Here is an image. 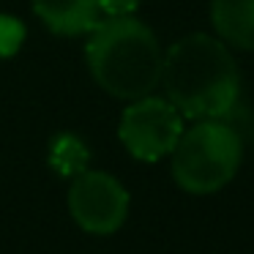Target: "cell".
<instances>
[{"label": "cell", "mask_w": 254, "mask_h": 254, "mask_svg": "<svg viewBox=\"0 0 254 254\" xmlns=\"http://www.w3.org/2000/svg\"><path fill=\"white\" fill-rule=\"evenodd\" d=\"M137 6L139 0H99L101 14H107V17H128Z\"/></svg>", "instance_id": "30bf717a"}, {"label": "cell", "mask_w": 254, "mask_h": 254, "mask_svg": "<svg viewBox=\"0 0 254 254\" xmlns=\"http://www.w3.org/2000/svg\"><path fill=\"white\" fill-rule=\"evenodd\" d=\"M210 22L227 44L254 50V0H213Z\"/></svg>", "instance_id": "52a82bcc"}, {"label": "cell", "mask_w": 254, "mask_h": 254, "mask_svg": "<svg viewBox=\"0 0 254 254\" xmlns=\"http://www.w3.org/2000/svg\"><path fill=\"white\" fill-rule=\"evenodd\" d=\"M161 85L183 118H227L241 96V74L232 52L208 33L172 44L161 63Z\"/></svg>", "instance_id": "6da1fadb"}, {"label": "cell", "mask_w": 254, "mask_h": 254, "mask_svg": "<svg viewBox=\"0 0 254 254\" xmlns=\"http://www.w3.org/2000/svg\"><path fill=\"white\" fill-rule=\"evenodd\" d=\"M183 134V115L170 99L142 96L126 107L118 126L123 148L139 161H159L175 150Z\"/></svg>", "instance_id": "277c9868"}, {"label": "cell", "mask_w": 254, "mask_h": 254, "mask_svg": "<svg viewBox=\"0 0 254 254\" xmlns=\"http://www.w3.org/2000/svg\"><path fill=\"white\" fill-rule=\"evenodd\" d=\"M85 58L96 82L123 101H137L153 93L164 63L153 30L131 14L99 19L90 30Z\"/></svg>", "instance_id": "7a4b0ae2"}, {"label": "cell", "mask_w": 254, "mask_h": 254, "mask_svg": "<svg viewBox=\"0 0 254 254\" xmlns=\"http://www.w3.org/2000/svg\"><path fill=\"white\" fill-rule=\"evenodd\" d=\"M88 161V148L71 134H63L52 142L50 148V164L55 167L61 175H79Z\"/></svg>", "instance_id": "ba28073f"}, {"label": "cell", "mask_w": 254, "mask_h": 254, "mask_svg": "<svg viewBox=\"0 0 254 254\" xmlns=\"http://www.w3.org/2000/svg\"><path fill=\"white\" fill-rule=\"evenodd\" d=\"M172 178L189 194H213L235 178L243 159L241 134L221 118H205L181 134L172 150Z\"/></svg>", "instance_id": "3957f363"}, {"label": "cell", "mask_w": 254, "mask_h": 254, "mask_svg": "<svg viewBox=\"0 0 254 254\" xmlns=\"http://www.w3.org/2000/svg\"><path fill=\"white\" fill-rule=\"evenodd\" d=\"M33 11L52 33L82 36L99 25V0H33Z\"/></svg>", "instance_id": "8992f818"}, {"label": "cell", "mask_w": 254, "mask_h": 254, "mask_svg": "<svg viewBox=\"0 0 254 254\" xmlns=\"http://www.w3.org/2000/svg\"><path fill=\"white\" fill-rule=\"evenodd\" d=\"M68 210L90 235H112L128 216V191L118 178L82 170L68 189Z\"/></svg>", "instance_id": "5b68a950"}, {"label": "cell", "mask_w": 254, "mask_h": 254, "mask_svg": "<svg viewBox=\"0 0 254 254\" xmlns=\"http://www.w3.org/2000/svg\"><path fill=\"white\" fill-rule=\"evenodd\" d=\"M25 41V28L19 19L0 14V58H11Z\"/></svg>", "instance_id": "9c48e42d"}]
</instances>
